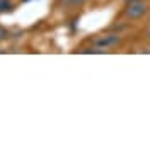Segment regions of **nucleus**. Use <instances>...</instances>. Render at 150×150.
Masks as SVG:
<instances>
[{
	"label": "nucleus",
	"mask_w": 150,
	"mask_h": 150,
	"mask_svg": "<svg viewBox=\"0 0 150 150\" xmlns=\"http://www.w3.org/2000/svg\"><path fill=\"white\" fill-rule=\"evenodd\" d=\"M116 43H120V36H116V34H103L94 39V45L97 48H109L114 46Z\"/></svg>",
	"instance_id": "f03ea898"
},
{
	"label": "nucleus",
	"mask_w": 150,
	"mask_h": 150,
	"mask_svg": "<svg viewBox=\"0 0 150 150\" xmlns=\"http://www.w3.org/2000/svg\"><path fill=\"white\" fill-rule=\"evenodd\" d=\"M5 36H7V31L0 26V41H2V39H5Z\"/></svg>",
	"instance_id": "39448f33"
},
{
	"label": "nucleus",
	"mask_w": 150,
	"mask_h": 150,
	"mask_svg": "<svg viewBox=\"0 0 150 150\" xmlns=\"http://www.w3.org/2000/svg\"><path fill=\"white\" fill-rule=\"evenodd\" d=\"M63 4H68V5H79V4H82L84 0H62Z\"/></svg>",
	"instance_id": "20e7f679"
},
{
	"label": "nucleus",
	"mask_w": 150,
	"mask_h": 150,
	"mask_svg": "<svg viewBox=\"0 0 150 150\" xmlns=\"http://www.w3.org/2000/svg\"><path fill=\"white\" fill-rule=\"evenodd\" d=\"M10 10H12L10 0H0V12L4 14V12H10Z\"/></svg>",
	"instance_id": "7ed1b4c3"
},
{
	"label": "nucleus",
	"mask_w": 150,
	"mask_h": 150,
	"mask_svg": "<svg viewBox=\"0 0 150 150\" xmlns=\"http://www.w3.org/2000/svg\"><path fill=\"white\" fill-rule=\"evenodd\" d=\"M126 2H137V0H126Z\"/></svg>",
	"instance_id": "423d86ee"
},
{
	"label": "nucleus",
	"mask_w": 150,
	"mask_h": 150,
	"mask_svg": "<svg viewBox=\"0 0 150 150\" xmlns=\"http://www.w3.org/2000/svg\"><path fill=\"white\" fill-rule=\"evenodd\" d=\"M145 12H147V5L142 0H137V2H128V5L125 9V16L130 19H138Z\"/></svg>",
	"instance_id": "f257e3e1"
}]
</instances>
